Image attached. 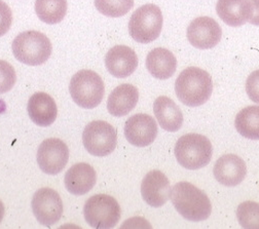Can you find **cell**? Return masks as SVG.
Masks as SVG:
<instances>
[{"label": "cell", "instance_id": "cell-1", "mask_svg": "<svg viewBox=\"0 0 259 229\" xmlns=\"http://www.w3.org/2000/svg\"><path fill=\"white\" fill-rule=\"evenodd\" d=\"M171 201L186 220L200 222L210 217L212 205L207 194L188 182H179L171 189Z\"/></svg>", "mask_w": 259, "mask_h": 229}, {"label": "cell", "instance_id": "cell-2", "mask_svg": "<svg viewBox=\"0 0 259 229\" xmlns=\"http://www.w3.org/2000/svg\"><path fill=\"white\" fill-rule=\"evenodd\" d=\"M175 91L184 105L189 107L202 106L212 95V78L207 71L201 68L188 67L177 77Z\"/></svg>", "mask_w": 259, "mask_h": 229}, {"label": "cell", "instance_id": "cell-3", "mask_svg": "<svg viewBox=\"0 0 259 229\" xmlns=\"http://www.w3.org/2000/svg\"><path fill=\"white\" fill-rule=\"evenodd\" d=\"M12 50L15 58L21 63L39 66L50 59L53 47L46 34L32 30L20 33L14 39Z\"/></svg>", "mask_w": 259, "mask_h": 229}, {"label": "cell", "instance_id": "cell-4", "mask_svg": "<svg viewBox=\"0 0 259 229\" xmlns=\"http://www.w3.org/2000/svg\"><path fill=\"white\" fill-rule=\"evenodd\" d=\"M213 148L210 140L200 134L180 137L175 145V156L179 165L187 170H200L208 166Z\"/></svg>", "mask_w": 259, "mask_h": 229}, {"label": "cell", "instance_id": "cell-5", "mask_svg": "<svg viewBox=\"0 0 259 229\" xmlns=\"http://www.w3.org/2000/svg\"><path fill=\"white\" fill-rule=\"evenodd\" d=\"M69 90L72 100L79 107L93 109L102 102L105 86L98 73L83 69L72 76Z\"/></svg>", "mask_w": 259, "mask_h": 229}, {"label": "cell", "instance_id": "cell-6", "mask_svg": "<svg viewBox=\"0 0 259 229\" xmlns=\"http://www.w3.org/2000/svg\"><path fill=\"white\" fill-rule=\"evenodd\" d=\"M164 18L155 5H144L136 10L128 22V33L139 43H150L160 35Z\"/></svg>", "mask_w": 259, "mask_h": 229}, {"label": "cell", "instance_id": "cell-7", "mask_svg": "<svg viewBox=\"0 0 259 229\" xmlns=\"http://www.w3.org/2000/svg\"><path fill=\"white\" fill-rule=\"evenodd\" d=\"M120 207L108 194H96L90 198L83 208L87 223L94 228H113L120 219Z\"/></svg>", "mask_w": 259, "mask_h": 229}, {"label": "cell", "instance_id": "cell-8", "mask_svg": "<svg viewBox=\"0 0 259 229\" xmlns=\"http://www.w3.org/2000/svg\"><path fill=\"white\" fill-rule=\"evenodd\" d=\"M82 143L87 151L94 156L109 155L117 144L116 129L107 121H92L84 127Z\"/></svg>", "mask_w": 259, "mask_h": 229}, {"label": "cell", "instance_id": "cell-9", "mask_svg": "<svg viewBox=\"0 0 259 229\" xmlns=\"http://www.w3.org/2000/svg\"><path fill=\"white\" fill-rule=\"evenodd\" d=\"M31 207L37 221L48 227L58 223L63 215L62 199L52 188L37 190L32 198Z\"/></svg>", "mask_w": 259, "mask_h": 229}, {"label": "cell", "instance_id": "cell-10", "mask_svg": "<svg viewBox=\"0 0 259 229\" xmlns=\"http://www.w3.org/2000/svg\"><path fill=\"white\" fill-rule=\"evenodd\" d=\"M69 149L62 140L50 138L44 141L37 150V163L48 175H58L67 165Z\"/></svg>", "mask_w": 259, "mask_h": 229}, {"label": "cell", "instance_id": "cell-11", "mask_svg": "<svg viewBox=\"0 0 259 229\" xmlns=\"http://www.w3.org/2000/svg\"><path fill=\"white\" fill-rule=\"evenodd\" d=\"M221 36V27L214 19L209 17L197 18L187 28L188 41L200 50L213 49L220 42Z\"/></svg>", "mask_w": 259, "mask_h": 229}, {"label": "cell", "instance_id": "cell-12", "mask_svg": "<svg viewBox=\"0 0 259 229\" xmlns=\"http://www.w3.org/2000/svg\"><path fill=\"white\" fill-rule=\"evenodd\" d=\"M124 135L130 144L146 147L152 144L157 136V124L152 116L138 113L125 121Z\"/></svg>", "mask_w": 259, "mask_h": 229}, {"label": "cell", "instance_id": "cell-13", "mask_svg": "<svg viewBox=\"0 0 259 229\" xmlns=\"http://www.w3.org/2000/svg\"><path fill=\"white\" fill-rule=\"evenodd\" d=\"M142 198L147 205L153 208L163 207L171 198L170 181L158 170L146 174L141 184Z\"/></svg>", "mask_w": 259, "mask_h": 229}, {"label": "cell", "instance_id": "cell-14", "mask_svg": "<svg viewBox=\"0 0 259 229\" xmlns=\"http://www.w3.org/2000/svg\"><path fill=\"white\" fill-rule=\"evenodd\" d=\"M213 174L220 184L228 187L237 186L246 177V162L236 154L222 155L215 162Z\"/></svg>", "mask_w": 259, "mask_h": 229}, {"label": "cell", "instance_id": "cell-15", "mask_svg": "<svg viewBox=\"0 0 259 229\" xmlns=\"http://www.w3.org/2000/svg\"><path fill=\"white\" fill-rule=\"evenodd\" d=\"M108 72L116 78H125L132 75L138 67L136 52L126 45H115L105 57Z\"/></svg>", "mask_w": 259, "mask_h": 229}, {"label": "cell", "instance_id": "cell-16", "mask_svg": "<svg viewBox=\"0 0 259 229\" xmlns=\"http://www.w3.org/2000/svg\"><path fill=\"white\" fill-rule=\"evenodd\" d=\"M28 114L39 126H50L57 118L58 108L53 98L44 91L35 93L28 101Z\"/></svg>", "mask_w": 259, "mask_h": 229}, {"label": "cell", "instance_id": "cell-17", "mask_svg": "<svg viewBox=\"0 0 259 229\" xmlns=\"http://www.w3.org/2000/svg\"><path fill=\"white\" fill-rule=\"evenodd\" d=\"M139 100L138 88L128 83H123L115 87L108 97V112L115 117L127 115L137 105Z\"/></svg>", "mask_w": 259, "mask_h": 229}, {"label": "cell", "instance_id": "cell-18", "mask_svg": "<svg viewBox=\"0 0 259 229\" xmlns=\"http://www.w3.org/2000/svg\"><path fill=\"white\" fill-rule=\"evenodd\" d=\"M95 169L89 163L79 162L72 166L65 175V186L74 195H83L91 191L96 184Z\"/></svg>", "mask_w": 259, "mask_h": 229}, {"label": "cell", "instance_id": "cell-19", "mask_svg": "<svg viewBox=\"0 0 259 229\" xmlns=\"http://www.w3.org/2000/svg\"><path fill=\"white\" fill-rule=\"evenodd\" d=\"M146 68L155 78L164 80L172 77L177 69V59L167 49L156 48L146 58Z\"/></svg>", "mask_w": 259, "mask_h": 229}, {"label": "cell", "instance_id": "cell-20", "mask_svg": "<svg viewBox=\"0 0 259 229\" xmlns=\"http://www.w3.org/2000/svg\"><path fill=\"white\" fill-rule=\"evenodd\" d=\"M153 112L160 126L167 132H177L183 124V114L180 108L169 97H158L153 103Z\"/></svg>", "mask_w": 259, "mask_h": 229}, {"label": "cell", "instance_id": "cell-21", "mask_svg": "<svg viewBox=\"0 0 259 229\" xmlns=\"http://www.w3.org/2000/svg\"><path fill=\"white\" fill-rule=\"evenodd\" d=\"M216 12L226 25L232 27L243 26L249 20V0H218Z\"/></svg>", "mask_w": 259, "mask_h": 229}, {"label": "cell", "instance_id": "cell-22", "mask_svg": "<svg viewBox=\"0 0 259 229\" xmlns=\"http://www.w3.org/2000/svg\"><path fill=\"white\" fill-rule=\"evenodd\" d=\"M238 133L250 140H259V106L243 108L236 116Z\"/></svg>", "mask_w": 259, "mask_h": 229}, {"label": "cell", "instance_id": "cell-23", "mask_svg": "<svg viewBox=\"0 0 259 229\" xmlns=\"http://www.w3.org/2000/svg\"><path fill=\"white\" fill-rule=\"evenodd\" d=\"M35 12L44 23L58 24L66 16L67 0H36Z\"/></svg>", "mask_w": 259, "mask_h": 229}, {"label": "cell", "instance_id": "cell-24", "mask_svg": "<svg viewBox=\"0 0 259 229\" xmlns=\"http://www.w3.org/2000/svg\"><path fill=\"white\" fill-rule=\"evenodd\" d=\"M95 7L106 17L120 18L133 9L134 0H95Z\"/></svg>", "mask_w": 259, "mask_h": 229}, {"label": "cell", "instance_id": "cell-25", "mask_svg": "<svg viewBox=\"0 0 259 229\" xmlns=\"http://www.w3.org/2000/svg\"><path fill=\"white\" fill-rule=\"evenodd\" d=\"M240 225L247 229H259V204L251 201L242 203L237 210Z\"/></svg>", "mask_w": 259, "mask_h": 229}, {"label": "cell", "instance_id": "cell-26", "mask_svg": "<svg viewBox=\"0 0 259 229\" xmlns=\"http://www.w3.org/2000/svg\"><path fill=\"white\" fill-rule=\"evenodd\" d=\"M17 81V74L12 65L0 60V94L10 91Z\"/></svg>", "mask_w": 259, "mask_h": 229}, {"label": "cell", "instance_id": "cell-27", "mask_svg": "<svg viewBox=\"0 0 259 229\" xmlns=\"http://www.w3.org/2000/svg\"><path fill=\"white\" fill-rule=\"evenodd\" d=\"M13 24V12L3 0H0V37L6 35Z\"/></svg>", "mask_w": 259, "mask_h": 229}, {"label": "cell", "instance_id": "cell-28", "mask_svg": "<svg viewBox=\"0 0 259 229\" xmlns=\"http://www.w3.org/2000/svg\"><path fill=\"white\" fill-rule=\"evenodd\" d=\"M246 91L250 100L259 104V70L252 72L246 81Z\"/></svg>", "mask_w": 259, "mask_h": 229}, {"label": "cell", "instance_id": "cell-29", "mask_svg": "<svg viewBox=\"0 0 259 229\" xmlns=\"http://www.w3.org/2000/svg\"><path fill=\"white\" fill-rule=\"evenodd\" d=\"M250 14L248 22L254 26H259V0H249Z\"/></svg>", "mask_w": 259, "mask_h": 229}, {"label": "cell", "instance_id": "cell-30", "mask_svg": "<svg viewBox=\"0 0 259 229\" xmlns=\"http://www.w3.org/2000/svg\"><path fill=\"white\" fill-rule=\"evenodd\" d=\"M5 212H6V210H5V206H4L3 202L0 201V223H2V221H3L4 217H5Z\"/></svg>", "mask_w": 259, "mask_h": 229}]
</instances>
